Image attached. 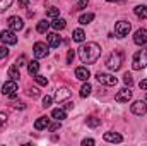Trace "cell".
Returning <instances> with one entry per match:
<instances>
[{
  "label": "cell",
  "mask_w": 147,
  "mask_h": 146,
  "mask_svg": "<svg viewBox=\"0 0 147 146\" xmlns=\"http://www.w3.org/2000/svg\"><path fill=\"white\" fill-rule=\"evenodd\" d=\"M146 112H147V105L140 100L132 105V113H135V115H146Z\"/></svg>",
  "instance_id": "13"
},
{
  "label": "cell",
  "mask_w": 147,
  "mask_h": 146,
  "mask_svg": "<svg viewBox=\"0 0 147 146\" xmlns=\"http://www.w3.org/2000/svg\"><path fill=\"white\" fill-rule=\"evenodd\" d=\"M26 62H28V59H26V55H21V57L17 59V62H16V65H17V67H21V65H26Z\"/></svg>",
  "instance_id": "32"
},
{
  "label": "cell",
  "mask_w": 147,
  "mask_h": 146,
  "mask_svg": "<svg viewBox=\"0 0 147 146\" xmlns=\"http://www.w3.org/2000/svg\"><path fill=\"white\" fill-rule=\"evenodd\" d=\"M99 55H101V46L94 41L86 43L79 48V57L84 64H94L99 59Z\"/></svg>",
  "instance_id": "1"
},
{
  "label": "cell",
  "mask_w": 147,
  "mask_h": 146,
  "mask_svg": "<svg viewBox=\"0 0 147 146\" xmlns=\"http://www.w3.org/2000/svg\"><path fill=\"white\" fill-rule=\"evenodd\" d=\"M28 5H29V0H19V7L21 9H28Z\"/></svg>",
  "instance_id": "40"
},
{
  "label": "cell",
  "mask_w": 147,
  "mask_h": 146,
  "mask_svg": "<svg viewBox=\"0 0 147 146\" xmlns=\"http://www.w3.org/2000/svg\"><path fill=\"white\" fill-rule=\"evenodd\" d=\"M87 2L89 0H79V3H77V7H75V10H82L86 5H87Z\"/></svg>",
  "instance_id": "34"
},
{
  "label": "cell",
  "mask_w": 147,
  "mask_h": 146,
  "mask_svg": "<svg viewBox=\"0 0 147 146\" xmlns=\"http://www.w3.org/2000/svg\"><path fill=\"white\" fill-rule=\"evenodd\" d=\"M7 74H9V77L14 79V81H17V79L21 77V72H19V67H17V65H12V67L7 71Z\"/></svg>",
  "instance_id": "21"
},
{
  "label": "cell",
  "mask_w": 147,
  "mask_h": 146,
  "mask_svg": "<svg viewBox=\"0 0 147 146\" xmlns=\"http://www.w3.org/2000/svg\"><path fill=\"white\" fill-rule=\"evenodd\" d=\"M38 71H39V64H38V60H31V62L28 64V72H29V76H36Z\"/></svg>",
  "instance_id": "20"
},
{
  "label": "cell",
  "mask_w": 147,
  "mask_h": 146,
  "mask_svg": "<svg viewBox=\"0 0 147 146\" xmlns=\"http://www.w3.org/2000/svg\"><path fill=\"white\" fill-rule=\"evenodd\" d=\"M34 79H36V83L38 84H41V86H46V84H48V79H46V77H45V76H34Z\"/></svg>",
  "instance_id": "30"
},
{
  "label": "cell",
  "mask_w": 147,
  "mask_h": 146,
  "mask_svg": "<svg viewBox=\"0 0 147 146\" xmlns=\"http://www.w3.org/2000/svg\"><path fill=\"white\" fill-rule=\"evenodd\" d=\"M130 98H132V91L127 89V88H125V89H120V91L116 93V96H115V100H116L118 103H127Z\"/></svg>",
  "instance_id": "11"
},
{
  "label": "cell",
  "mask_w": 147,
  "mask_h": 146,
  "mask_svg": "<svg viewBox=\"0 0 147 146\" xmlns=\"http://www.w3.org/2000/svg\"><path fill=\"white\" fill-rule=\"evenodd\" d=\"M7 24H9V28H10L12 31H21V29L24 28V21H22L19 16L9 17V19H7Z\"/></svg>",
  "instance_id": "7"
},
{
  "label": "cell",
  "mask_w": 147,
  "mask_h": 146,
  "mask_svg": "<svg viewBox=\"0 0 147 146\" xmlns=\"http://www.w3.org/2000/svg\"><path fill=\"white\" fill-rule=\"evenodd\" d=\"M14 108H19V110H24V108H26V105H24V103H16V105H14Z\"/></svg>",
  "instance_id": "43"
},
{
  "label": "cell",
  "mask_w": 147,
  "mask_h": 146,
  "mask_svg": "<svg viewBox=\"0 0 147 146\" xmlns=\"http://www.w3.org/2000/svg\"><path fill=\"white\" fill-rule=\"evenodd\" d=\"M130 29H132V26H130L128 21H120V23L115 24V35L118 38H125L130 33Z\"/></svg>",
  "instance_id": "4"
},
{
  "label": "cell",
  "mask_w": 147,
  "mask_h": 146,
  "mask_svg": "<svg viewBox=\"0 0 147 146\" xmlns=\"http://www.w3.org/2000/svg\"><path fill=\"white\" fill-rule=\"evenodd\" d=\"M12 2H14V0H0V14H2L3 10H7V9L12 5Z\"/></svg>",
  "instance_id": "28"
},
{
  "label": "cell",
  "mask_w": 147,
  "mask_h": 146,
  "mask_svg": "<svg viewBox=\"0 0 147 146\" xmlns=\"http://www.w3.org/2000/svg\"><path fill=\"white\" fill-rule=\"evenodd\" d=\"M33 50H34V57H36V59H45V57L48 55V46H46V43H43V41L34 43Z\"/></svg>",
  "instance_id": "8"
},
{
  "label": "cell",
  "mask_w": 147,
  "mask_h": 146,
  "mask_svg": "<svg viewBox=\"0 0 147 146\" xmlns=\"http://www.w3.org/2000/svg\"><path fill=\"white\" fill-rule=\"evenodd\" d=\"M58 14H60V9H57V7H50L46 10V16H50V17H57Z\"/></svg>",
  "instance_id": "29"
},
{
  "label": "cell",
  "mask_w": 147,
  "mask_h": 146,
  "mask_svg": "<svg viewBox=\"0 0 147 146\" xmlns=\"http://www.w3.org/2000/svg\"><path fill=\"white\" fill-rule=\"evenodd\" d=\"M106 2H118V0H106Z\"/></svg>",
  "instance_id": "45"
},
{
  "label": "cell",
  "mask_w": 147,
  "mask_h": 146,
  "mask_svg": "<svg viewBox=\"0 0 147 146\" xmlns=\"http://www.w3.org/2000/svg\"><path fill=\"white\" fill-rule=\"evenodd\" d=\"M134 12H135L137 17H140V19H147V7L146 5H137V7L134 9Z\"/></svg>",
  "instance_id": "18"
},
{
  "label": "cell",
  "mask_w": 147,
  "mask_h": 146,
  "mask_svg": "<svg viewBox=\"0 0 147 146\" xmlns=\"http://www.w3.org/2000/svg\"><path fill=\"white\" fill-rule=\"evenodd\" d=\"M51 102H53V98H51V96H48V95H46V96H45V98H43V107H46V108H48V107H50V105H51Z\"/></svg>",
  "instance_id": "33"
},
{
  "label": "cell",
  "mask_w": 147,
  "mask_h": 146,
  "mask_svg": "<svg viewBox=\"0 0 147 146\" xmlns=\"http://www.w3.org/2000/svg\"><path fill=\"white\" fill-rule=\"evenodd\" d=\"M74 57H75V53H74V50H69V53H67V64H72Z\"/></svg>",
  "instance_id": "36"
},
{
  "label": "cell",
  "mask_w": 147,
  "mask_h": 146,
  "mask_svg": "<svg viewBox=\"0 0 147 146\" xmlns=\"http://www.w3.org/2000/svg\"><path fill=\"white\" fill-rule=\"evenodd\" d=\"M58 129H60V120H58V122H55V124H51V126H50V131H51V132H53V131H58Z\"/></svg>",
  "instance_id": "39"
},
{
  "label": "cell",
  "mask_w": 147,
  "mask_h": 146,
  "mask_svg": "<svg viewBox=\"0 0 147 146\" xmlns=\"http://www.w3.org/2000/svg\"><path fill=\"white\" fill-rule=\"evenodd\" d=\"M121 62H123V53L120 50H115L110 57H108V60H106V67L110 71H118L121 67Z\"/></svg>",
  "instance_id": "2"
},
{
  "label": "cell",
  "mask_w": 147,
  "mask_h": 146,
  "mask_svg": "<svg viewBox=\"0 0 147 146\" xmlns=\"http://www.w3.org/2000/svg\"><path fill=\"white\" fill-rule=\"evenodd\" d=\"M75 77L80 79V81H87V79L91 77V72H89L87 67H77V69H75Z\"/></svg>",
  "instance_id": "15"
},
{
  "label": "cell",
  "mask_w": 147,
  "mask_h": 146,
  "mask_svg": "<svg viewBox=\"0 0 147 146\" xmlns=\"http://www.w3.org/2000/svg\"><path fill=\"white\" fill-rule=\"evenodd\" d=\"M46 41H48V45H50L51 48H57V46H60L62 38L58 36L57 33H51V35H46Z\"/></svg>",
  "instance_id": "14"
},
{
  "label": "cell",
  "mask_w": 147,
  "mask_h": 146,
  "mask_svg": "<svg viewBox=\"0 0 147 146\" xmlns=\"http://www.w3.org/2000/svg\"><path fill=\"white\" fill-rule=\"evenodd\" d=\"M0 41L5 45H16L17 43V36L12 31H2L0 33Z\"/></svg>",
  "instance_id": "9"
},
{
  "label": "cell",
  "mask_w": 147,
  "mask_h": 146,
  "mask_svg": "<svg viewBox=\"0 0 147 146\" xmlns=\"http://www.w3.org/2000/svg\"><path fill=\"white\" fill-rule=\"evenodd\" d=\"M147 65V48H142V50H139L135 55H134V59H132V67L135 69V71H140V69H144Z\"/></svg>",
  "instance_id": "3"
},
{
  "label": "cell",
  "mask_w": 147,
  "mask_h": 146,
  "mask_svg": "<svg viewBox=\"0 0 147 146\" xmlns=\"http://www.w3.org/2000/svg\"><path fill=\"white\" fill-rule=\"evenodd\" d=\"M48 124H50V119H48V117H39L36 122H34V129H36V131H41V129L48 127Z\"/></svg>",
  "instance_id": "17"
},
{
  "label": "cell",
  "mask_w": 147,
  "mask_h": 146,
  "mask_svg": "<svg viewBox=\"0 0 147 146\" xmlns=\"http://www.w3.org/2000/svg\"><path fill=\"white\" fill-rule=\"evenodd\" d=\"M82 145H84V146H92V145H94V139H84V141H82Z\"/></svg>",
  "instance_id": "41"
},
{
  "label": "cell",
  "mask_w": 147,
  "mask_h": 146,
  "mask_svg": "<svg viewBox=\"0 0 147 146\" xmlns=\"http://www.w3.org/2000/svg\"><path fill=\"white\" fill-rule=\"evenodd\" d=\"M51 117H53V119H57V120H63L67 115H65V110L55 108V110H51Z\"/></svg>",
  "instance_id": "24"
},
{
  "label": "cell",
  "mask_w": 147,
  "mask_h": 146,
  "mask_svg": "<svg viewBox=\"0 0 147 146\" xmlns=\"http://www.w3.org/2000/svg\"><path fill=\"white\" fill-rule=\"evenodd\" d=\"M105 141H108V143H121L123 138L118 132H105Z\"/></svg>",
  "instance_id": "16"
},
{
  "label": "cell",
  "mask_w": 147,
  "mask_h": 146,
  "mask_svg": "<svg viewBox=\"0 0 147 146\" xmlns=\"http://www.w3.org/2000/svg\"><path fill=\"white\" fill-rule=\"evenodd\" d=\"M91 91H92V88H91V84L87 83V84H84V86L80 88V96H82V98H87V96L91 95Z\"/></svg>",
  "instance_id": "26"
},
{
  "label": "cell",
  "mask_w": 147,
  "mask_h": 146,
  "mask_svg": "<svg viewBox=\"0 0 147 146\" xmlns=\"http://www.w3.org/2000/svg\"><path fill=\"white\" fill-rule=\"evenodd\" d=\"M74 107V103H67V105H65V110H70Z\"/></svg>",
  "instance_id": "44"
},
{
  "label": "cell",
  "mask_w": 147,
  "mask_h": 146,
  "mask_svg": "<svg viewBox=\"0 0 147 146\" xmlns=\"http://www.w3.org/2000/svg\"><path fill=\"white\" fill-rule=\"evenodd\" d=\"M72 40H74V41H77V43H82V41L86 40V33H84L82 29H74Z\"/></svg>",
  "instance_id": "19"
},
{
  "label": "cell",
  "mask_w": 147,
  "mask_h": 146,
  "mask_svg": "<svg viewBox=\"0 0 147 146\" xmlns=\"http://www.w3.org/2000/svg\"><path fill=\"white\" fill-rule=\"evenodd\" d=\"M5 122H7V115H5V112H0V127L5 126Z\"/></svg>",
  "instance_id": "37"
},
{
  "label": "cell",
  "mask_w": 147,
  "mask_h": 146,
  "mask_svg": "<svg viewBox=\"0 0 147 146\" xmlns=\"http://www.w3.org/2000/svg\"><path fill=\"white\" fill-rule=\"evenodd\" d=\"M9 55V50H7V46H0V59H5Z\"/></svg>",
  "instance_id": "35"
},
{
  "label": "cell",
  "mask_w": 147,
  "mask_h": 146,
  "mask_svg": "<svg viewBox=\"0 0 147 146\" xmlns=\"http://www.w3.org/2000/svg\"><path fill=\"white\" fill-rule=\"evenodd\" d=\"M28 93H29V96H33V98H36V96H39V91H38L36 88H33V89H29Z\"/></svg>",
  "instance_id": "38"
},
{
  "label": "cell",
  "mask_w": 147,
  "mask_h": 146,
  "mask_svg": "<svg viewBox=\"0 0 147 146\" xmlns=\"http://www.w3.org/2000/svg\"><path fill=\"white\" fill-rule=\"evenodd\" d=\"M50 26H51V23H48L46 19H43V21H39V23H38V28H36V29H38V33H46Z\"/></svg>",
  "instance_id": "23"
},
{
  "label": "cell",
  "mask_w": 147,
  "mask_h": 146,
  "mask_svg": "<svg viewBox=\"0 0 147 146\" xmlns=\"http://www.w3.org/2000/svg\"><path fill=\"white\" fill-rule=\"evenodd\" d=\"M70 89L69 88H58L57 89V93H55V100L60 103V102H63V100H67V98H70Z\"/></svg>",
  "instance_id": "12"
},
{
  "label": "cell",
  "mask_w": 147,
  "mask_h": 146,
  "mask_svg": "<svg viewBox=\"0 0 147 146\" xmlns=\"http://www.w3.org/2000/svg\"><path fill=\"white\" fill-rule=\"evenodd\" d=\"M2 93L3 96H9V98H16L17 96V83L12 79V81H7L3 86H2Z\"/></svg>",
  "instance_id": "5"
},
{
  "label": "cell",
  "mask_w": 147,
  "mask_h": 146,
  "mask_svg": "<svg viewBox=\"0 0 147 146\" xmlns=\"http://www.w3.org/2000/svg\"><path fill=\"white\" fill-rule=\"evenodd\" d=\"M139 86H140V89H147V79L140 81V83H139Z\"/></svg>",
  "instance_id": "42"
},
{
  "label": "cell",
  "mask_w": 147,
  "mask_h": 146,
  "mask_svg": "<svg viewBox=\"0 0 147 146\" xmlns=\"http://www.w3.org/2000/svg\"><path fill=\"white\" fill-rule=\"evenodd\" d=\"M92 19H94V14H92V12H87V14H82V16L79 17V23L86 26V24H89Z\"/></svg>",
  "instance_id": "22"
},
{
  "label": "cell",
  "mask_w": 147,
  "mask_h": 146,
  "mask_svg": "<svg viewBox=\"0 0 147 146\" xmlns=\"http://www.w3.org/2000/svg\"><path fill=\"white\" fill-rule=\"evenodd\" d=\"M65 26H67V23H65L63 19H55V21L51 23V28H53V29H57V31L65 29Z\"/></svg>",
  "instance_id": "25"
},
{
  "label": "cell",
  "mask_w": 147,
  "mask_h": 146,
  "mask_svg": "<svg viewBox=\"0 0 147 146\" xmlns=\"http://www.w3.org/2000/svg\"><path fill=\"white\" fill-rule=\"evenodd\" d=\"M86 124H87L89 127H98V126L101 124V119H98V117H89V119L86 120Z\"/></svg>",
  "instance_id": "27"
},
{
  "label": "cell",
  "mask_w": 147,
  "mask_h": 146,
  "mask_svg": "<svg viewBox=\"0 0 147 146\" xmlns=\"http://www.w3.org/2000/svg\"><path fill=\"white\" fill-rule=\"evenodd\" d=\"M96 79H98L101 84H106V86H115V84L118 83L115 76H111V74H105V72H98L96 74Z\"/></svg>",
  "instance_id": "6"
},
{
  "label": "cell",
  "mask_w": 147,
  "mask_h": 146,
  "mask_svg": "<svg viewBox=\"0 0 147 146\" xmlns=\"http://www.w3.org/2000/svg\"><path fill=\"white\" fill-rule=\"evenodd\" d=\"M134 43L135 45H147V29H137L134 35Z\"/></svg>",
  "instance_id": "10"
},
{
  "label": "cell",
  "mask_w": 147,
  "mask_h": 146,
  "mask_svg": "<svg viewBox=\"0 0 147 146\" xmlns=\"http://www.w3.org/2000/svg\"><path fill=\"white\" fill-rule=\"evenodd\" d=\"M123 83H125V84H127V86H132V84H134V77H132V74H125V76H123Z\"/></svg>",
  "instance_id": "31"
}]
</instances>
